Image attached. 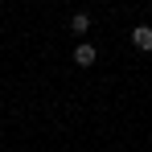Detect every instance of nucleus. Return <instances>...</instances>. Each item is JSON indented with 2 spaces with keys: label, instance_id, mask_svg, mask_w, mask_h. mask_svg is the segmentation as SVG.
Masks as SVG:
<instances>
[{
  "label": "nucleus",
  "instance_id": "1",
  "mask_svg": "<svg viewBox=\"0 0 152 152\" xmlns=\"http://www.w3.org/2000/svg\"><path fill=\"white\" fill-rule=\"evenodd\" d=\"M132 45H136V50H144V53H152V29H132Z\"/></svg>",
  "mask_w": 152,
  "mask_h": 152
},
{
  "label": "nucleus",
  "instance_id": "2",
  "mask_svg": "<svg viewBox=\"0 0 152 152\" xmlns=\"http://www.w3.org/2000/svg\"><path fill=\"white\" fill-rule=\"evenodd\" d=\"M95 58H99L95 45H78V50H74V62H78V66H95Z\"/></svg>",
  "mask_w": 152,
  "mask_h": 152
},
{
  "label": "nucleus",
  "instance_id": "3",
  "mask_svg": "<svg viewBox=\"0 0 152 152\" xmlns=\"http://www.w3.org/2000/svg\"><path fill=\"white\" fill-rule=\"evenodd\" d=\"M70 29H74V33H86V29H91V17H86V12H78L74 21H70Z\"/></svg>",
  "mask_w": 152,
  "mask_h": 152
}]
</instances>
